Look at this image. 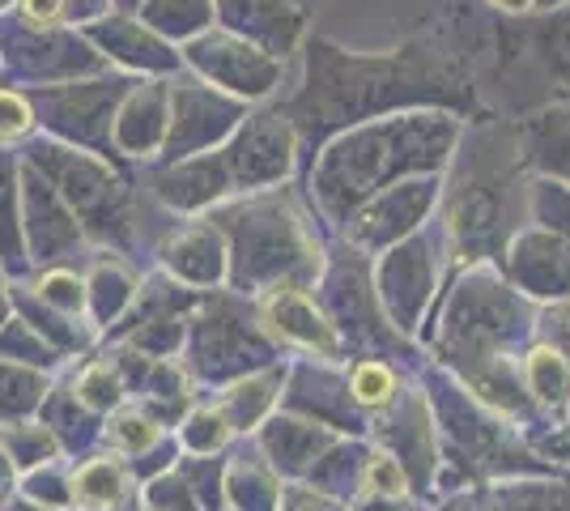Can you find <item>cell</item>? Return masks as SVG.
<instances>
[{"mask_svg":"<svg viewBox=\"0 0 570 511\" xmlns=\"http://www.w3.org/2000/svg\"><path fill=\"white\" fill-rule=\"evenodd\" d=\"M371 482H375V487H387V494H404V473L392 461H375Z\"/></svg>","mask_w":570,"mask_h":511,"instance_id":"7a4b0ae2","label":"cell"},{"mask_svg":"<svg viewBox=\"0 0 570 511\" xmlns=\"http://www.w3.org/2000/svg\"><path fill=\"white\" fill-rule=\"evenodd\" d=\"M26 9H30V18H56V9H60V0H26Z\"/></svg>","mask_w":570,"mask_h":511,"instance_id":"3957f363","label":"cell"},{"mask_svg":"<svg viewBox=\"0 0 570 511\" xmlns=\"http://www.w3.org/2000/svg\"><path fill=\"white\" fill-rule=\"evenodd\" d=\"M392 392H396V380H392V371L380 363H362L354 371V396L362 405H387L392 401Z\"/></svg>","mask_w":570,"mask_h":511,"instance_id":"6da1fadb","label":"cell"}]
</instances>
